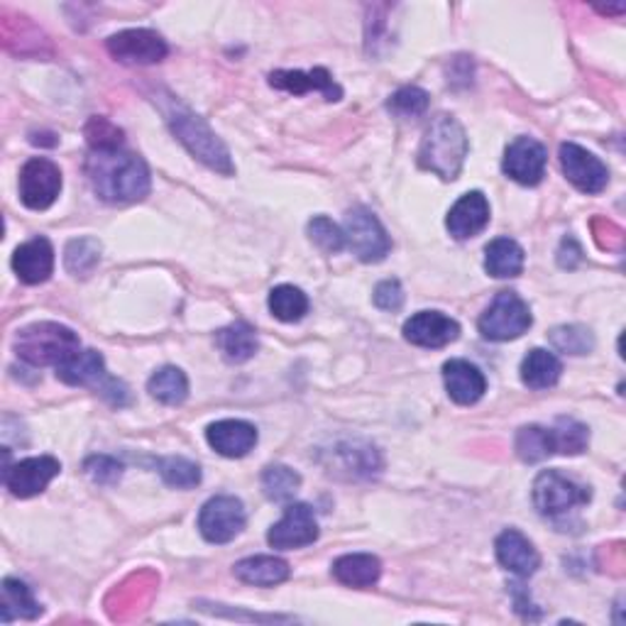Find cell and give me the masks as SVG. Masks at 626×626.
<instances>
[{"label": "cell", "instance_id": "obj_17", "mask_svg": "<svg viewBox=\"0 0 626 626\" xmlns=\"http://www.w3.org/2000/svg\"><path fill=\"white\" fill-rule=\"evenodd\" d=\"M489 223V201L482 191H468L448 211L446 228L458 240L475 238Z\"/></svg>", "mask_w": 626, "mask_h": 626}, {"label": "cell", "instance_id": "obj_20", "mask_svg": "<svg viewBox=\"0 0 626 626\" xmlns=\"http://www.w3.org/2000/svg\"><path fill=\"white\" fill-rule=\"evenodd\" d=\"M13 270L25 284H43L55 272V248L47 238H33L13 255Z\"/></svg>", "mask_w": 626, "mask_h": 626}, {"label": "cell", "instance_id": "obj_41", "mask_svg": "<svg viewBox=\"0 0 626 626\" xmlns=\"http://www.w3.org/2000/svg\"><path fill=\"white\" fill-rule=\"evenodd\" d=\"M375 306L382 311H399L404 306V290L397 280H385L375 290Z\"/></svg>", "mask_w": 626, "mask_h": 626}, {"label": "cell", "instance_id": "obj_10", "mask_svg": "<svg viewBox=\"0 0 626 626\" xmlns=\"http://www.w3.org/2000/svg\"><path fill=\"white\" fill-rule=\"evenodd\" d=\"M61 470V463L52 456L39 458H25L20 463L10 465L5 458L3 468V485L10 489V495L20 499H29L45 492L49 482H52Z\"/></svg>", "mask_w": 626, "mask_h": 626}, {"label": "cell", "instance_id": "obj_5", "mask_svg": "<svg viewBox=\"0 0 626 626\" xmlns=\"http://www.w3.org/2000/svg\"><path fill=\"white\" fill-rule=\"evenodd\" d=\"M533 316L529 304L517 292H499L489 309L480 316V333L487 341H515L531 328Z\"/></svg>", "mask_w": 626, "mask_h": 626}, {"label": "cell", "instance_id": "obj_40", "mask_svg": "<svg viewBox=\"0 0 626 626\" xmlns=\"http://www.w3.org/2000/svg\"><path fill=\"white\" fill-rule=\"evenodd\" d=\"M84 470L96 485H116L122 477V465L110 456H91L84 463Z\"/></svg>", "mask_w": 626, "mask_h": 626}, {"label": "cell", "instance_id": "obj_21", "mask_svg": "<svg viewBox=\"0 0 626 626\" xmlns=\"http://www.w3.org/2000/svg\"><path fill=\"white\" fill-rule=\"evenodd\" d=\"M444 382L448 397L460 406H470L487 392V379L480 373L477 365L468 361H448L444 365Z\"/></svg>", "mask_w": 626, "mask_h": 626}, {"label": "cell", "instance_id": "obj_2", "mask_svg": "<svg viewBox=\"0 0 626 626\" xmlns=\"http://www.w3.org/2000/svg\"><path fill=\"white\" fill-rule=\"evenodd\" d=\"M164 118H167L172 132L193 157L206 164L209 169L223 174V177H231L235 172L231 152L209 128L206 120L199 118L187 106L177 104V101H169V106H164Z\"/></svg>", "mask_w": 626, "mask_h": 626}, {"label": "cell", "instance_id": "obj_13", "mask_svg": "<svg viewBox=\"0 0 626 626\" xmlns=\"http://www.w3.org/2000/svg\"><path fill=\"white\" fill-rule=\"evenodd\" d=\"M108 52L113 59L122 61V64H157L167 57L169 47L155 29H126L108 37Z\"/></svg>", "mask_w": 626, "mask_h": 626}, {"label": "cell", "instance_id": "obj_35", "mask_svg": "<svg viewBox=\"0 0 626 626\" xmlns=\"http://www.w3.org/2000/svg\"><path fill=\"white\" fill-rule=\"evenodd\" d=\"M86 142L91 152H116L126 145V132L106 118H91L86 122Z\"/></svg>", "mask_w": 626, "mask_h": 626}, {"label": "cell", "instance_id": "obj_34", "mask_svg": "<svg viewBox=\"0 0 626 626\" xmlns=\"http://www.w3.org/2000/svg\"><path fill=\"white\" fill-rule=\"evenodd\" d=\"M98 260H101V243L94 238H79L67 245L64 264L71 274L88 276L96 270Z\"/></svg>", "mask_w": 626, "mask_h": 626}, {"label": "cell", "instance_id": "obj_30", "mask_svg": "<svg viewBox=\"0 0 626 626\" xmlns=\"http://www.w3.org/2000/svg\"><path fill=\"white\" fill-rule=\"evenodd\" d=\"M517 456L523 463H541L551 456H556V440H553V430L543 426H523L517 434Z\"/></svg>", "mask_w": 626, "mask_h": 626}, {"label": "cell", "instance_id": "obj_39", "mask_svg": "<svg viewBox=\"0 0 626 626\" xmlns=\"http://www.w3.org/2000/svg\"><path fill=\"white\" fill-rule=\"evenodd\" d=\"M309 238L321 248L323 252H341L345 248V231L335 225L326 215H316L309 223Z\"/></svg>", "mask_w": 626, "mask_h": 626}, {"label": "cell", "instance_id": "obj_31", "mask_svg": "<svg viewBox=\"0 0 626 626\" xmlns=\"http://www.w3.org/2000/svg\"><path fill=\"white\" fill-rule=\"evenodd\" d=\"M270 311L284 323H296L309 314V296L299 286L282 284L270 292Z\"/></svg>", "mask_w": 626, "mask_h": 626}, {"label": "cell", "instance_id": "obj_8", "mask_svg": "<svg viewBox=\"0 0 626 626\" xmlns=\"http://www.w3.org/2000/svg\"><path fill=\"white\" fill-rule=\"evenodd\" d=\"M245 505L238 497L218 495L201 507L199 531L209 543H228L245 529Z\"/></svg>", "mask_w": 626, "mask_h": 626}, {"label": "cell", "instance_id": "obj_37", "mask_svg": "<svg viewBox=\"0 0 626 626\" xmlns=\"http://www.w3.org/2000/svg\"><path fill=\"white\" fill-rule=\"evenodd\" d=\"M551 343L560 353L584 355L594 347V335L584 326H558L551 331Z\"/></svg>", "mask_w": 626, "mask_h": 626}, {"label": "cell", "instance_id": "obj_32", "mask_svg": "<svg viewBox=\"0 0 626 626\" xmlns=\"http://www.w3.org/2000/svg\"><path fill=\"white\" fill-rule=\"evenodd\" d=\"M302 487L299 472L286 465H270L262 472L264 497L272 501H292Z\"/></svg>", "mask_w": 626, "mask_h": 626}, {"label": "cell", "instance_id": "obj_16", "mask_svg": "<svg viewBox=\"0 0 626 626\" xmlns=\"http://www.w3.org/2000/svg\"><path fill=\"white\" fill-rule=\"evenodd\" d=\"M270 86L276 91H286V94H294V96H304V94H311V91H318V94H323L328 101L343 98V88L335 84L331 71L323 67H316L309 71H299V69L272 71Z\"/></svg>", "mask_w": 626, "mask_h": 626}, {"label": "cell", "instance_id": "obj_28", "mask_svg": "<svg viewBox=\"0 0 626 626\" xmlns=\"http://www.w3.org/2000/svg\"><path fill=\"white\" fill-rule=\"evenodd\" d=\"M0 612H3V624H10L13 619H37L43 614V607H39V602L33 598L25 582L5 578Z\"/></svg>", "mask_w": 626, "mask_h": 626}, {"label": "cell", "instance_id": "obj_1", "mask_svg": "<svg viewBox=\"0 0 626 626\" xmlns=\"http://www.w3.org/2000/svg\"><path fill=\"white\" fill-rule=\"evenodd\" d=\"M86 172L98 197L108 203L142 201L152 189L145 160L126 150L91 152Z\"/></svg>", "mask_w": 626, "mask_h": 626}, {"label": "cell", "instance_id": "obj_18", "mask_svg": "<svg viewBox=\"0 0 626 626\" xmlns=\"http://www.w3.org/2000/svg\"><path fill=\"white\" fill-rule=\"evenodd\" d=\"M206 440L223 458H243L258 446V428L240 418H223L206 428Z\"/></svg>", "mask_w": 626, "mask_h": 626}, {"label": "cell", "instance_id": "obj_29", "mask_svg": "<svg viewBox=\"0 0 626 626\" xmlns=\"http://www.w3.org/2000/svg\"><path fill=\"white\" fill-rule=\"evenodd\" d=\"M147 392L162 404L177 406V404L184 402V399L189 397V379H187V375L181 373L179 367L167 365V367H162L160 373H155V375L150 377Z\"/></svg>", "mask_w": 626, "mask_h": 626}, {"label": "cell", "instance_id": "obj_24", "mask_svg": "<svg viewBox=\"0 0 626 626\" xmlns=\"http://www.w3.org/2000/svg\"><path fill=\"white\" fill-rule=\"evenodd\" d=\"M57 377L71 387L96 385L106 377L104 355L98 351H76L57 367Z\"/></svg>", "mask_w": 626, "mask_h": 626}, {"label": "cell", "instance_id": "obj_38", "mask_svg": "<svg viewBox=\"0 0 626 626\" xmlns=\"http://www.w3.org/2000/svg\"><path fill=\"white\" fill-rule=\"evenodd\" d=\"M428 104H430V98L424 88L404 86L387 101V108L399 118H418L428 110Z\"/></svg>", "mask_w": 626, "mask_h": 626}, {"label": "cell", "instance_id": "obj_4", "mask_svg": "<svg viewBox=\"0 0 626 626\" xmlns=\"http://www.w3.org/2000/svg\"><path fill=\"white\" fill-rule=\"evenodd\" d=\"M76 351H81L79 335L61 323L52 321L33 323L23 328V331H17L15 335L17 357L35 367H47V365L59 367Z\"/></svg>", "mask_w": 626, "mask_h": 626}, {"label": "cell", "instance_id": "obj_36", "mask_svg": "<svg viewBox=\"0 0 626 626\" xmlns=\"http://www.w3.org/2000/svg\"><path fill=\"white\" fill-rule=\"evenodd\" d=\"M160 475L164 485L177 489H191L201 482V468L187 458H164L160 460Z\"/></svg>", "mask_w": 626, "mask_h": 626}, {"label": "cell", "instance_id": "obj_27", "mask_svg": "<svg viewBox=\"0 0 626 626\" xmlns=\"http://www.w3.org/2000/svg\"><path fill=\"white\" fill-rule=\"evenodd\" d=\"M523 250L517 240L497 238L485 250V270L497 280H511L523 272Z\"/></svg>", "mask_w": 626, "mask_h": 626}, {"label": "cell", "instance_id": "obj_23", "mask_svg": "<svg viewBox=\"0 0 626 626\" xmlns=\"http://www.w3.org/2000/svg\"><path fill=\"white\" fill-rule=\"evenodd\" d=\"M382 575V563L373 553H347L333 563V578L347 588H373Z\"/></svg>", "mask_w": 626, "mask_h": 626}, {"label": "cell", "instance_id": "obj_12", "mask_svg": "<svg viewBox=\"0 0 626 626\" xmlns=\"http://www.w3.org/2000/svg\"><path fill=\"white\" fill-rule=\"evenodd\" d=\"M316 539H318L316 515L309 505H302V501H294V505L286 507L284 517L274 523L270 533H267V543L280 551L311 546Z\"/></svg>", "mask_w": 626, "mask_h": 626}, {"label": "cell", "instance_id": "obj_9", "mask_svg": "<svg viewBox=\"0 0 626 626\" xmlns=\"http://www.w3.org/2000/svg\"><path fill=\"white\" fill-rule=\"evenodd\" d=\"M61 169L52 160L33 157L20 172V201L33 211H45L59 199Z\"/></svg>", "mask_w": 626, "mask_h": 626}, {"label": "cell", "instance_id": "obj_14", "mask_svg": "<svg viewBox=\"0 0 626 626\" xmlns=\"http://www.w3.org/2000/svg\"><path fill=\"white\" fill-rule=\"evenodd\" d=\"M546 162L548 152L541 145L539 140L533 138H517L505 152V162H501V169L509 179H515L523 187H536L546 174Z\"/></svg>", "mask_w": 626, "mask_h": 626}, {"label": "cell", "instance_id": "obj_33", "mask_svg": "<svg viewBox=\"0 0 626 626\" xmlns=\"http://www.w3.org/2000/svg\"><path fill=\"white\" fill-rule=\"evenodd\" d=\"M553 430V440H556V453L560 456H580L590 444V430L584 424L568 416H560Z\"/></svg>", "mask_w": 626, "mask_h": 626}, {"label": "cell", "instance_id": "obj_11", "mask_svg": "<svg viewBox=\"0 0 626 626\" xmlns=\"http://www.w3.org/2000/svg\"><path fill=\"white\" fill-rule=\"evenodd\" d=\"M560 167L572 187H578L582 193H600L610 184V169L600 157H594L575 142H563L560 145Z\"/></svg>", "mask_w": 626, "mask_h": 626}, {"label": "cell", "instance_id": "obj_6", "mask_svg": "<svg viewBox=\"0 0 626 626\" xmlns=\"http://www.w3.org/2000/svg\"><path fill=\"white\" fill-rule=\"evenodd\" d=\"M592 499L590 487L580 485L558 470H543L533 482V505L543 517H560L570 509L588 505Z\"/></svg>", "mask_w": 626, "mask_h": 626}, {"label": "cell", "instance_id": "obj_25", "mask_svg": "<svg viewBox=\"0 0 626 626\" xmlns=\"http://www.w3.org/2000/svg\"><path fill=\"white\" fill-rule=\"evenodd\" d=\"M215 345L228 363H248L258 353V333L245 321H235L215 333Z\"/></svg>", "mask_w": 626, "mask_h": 626}, {"label": "cell", "instance_id": "obj_19", "mask_svg": "<svg viewBox=\"0 0 626 626\" xmlns=\"http://www.w3.org/2000/svg\"><path fill=\"white\" fill-rule=\"evenodd\" d=\"M495 551L499 566L519 575V578H529V575L536 572L541 566L539 551L533 548V543L517 529L501 531L495 543Z\"/></svg>", "mask_w": 626, "mask_h": 626}, {"label": "cell", "instance_id": "obj_15", "mask_svg": "<svg viewBox=\"0 0 626 626\" xmlns=\"http://www.w3.org/2000/svg\"><path fill=\"white\" fill-rule=\"evenodd\" d=\"M460 326L456 318L440 311H418L404 323V338L418 347H444L458 341Z\"/></svg>", "mask_w": 626, "mask_h": 626}, {"label": "cell", "instance_id": "obj_26", "mask_svg": "<svg viewBox=\"0 0 626 626\" xmlns=\"http://www.w3.org/2000/svg\"><path fill=\"white\" fill-rule=\"evenodd\" d=\"M563 365L556 353L533 347V351L521 361V382L531 389H548L560 379Z\"/></svg>", "mask_w": 626, "mask_h": 626}, {"label": "cell", "instance_id": "obj_3", "mask_svg": "<svg viewBox=\"0 0 626 626\" xmlns=\"http://www.w3.org/2000/svg\"><path fill=\"white\" fill-rule=\"evenodd\" d=\"M468 147L465 128L456 118L438 116L430 122L424 142H421L418 164L444 181H456L463 172Z\"/></svg>", "mask_w": 626, "mask_h": 626}, {"label": "cell", "instance_id": "obj_7", "mask_svg": "<svg viewBox=\"0 0 626 626\" xmlns=\"http://www.w3.org/2000/svg\"><path fill=\"white\" fill-rule=\"evenodd\" d=\"M345 243L363 262H382L392 250L385 225L373 211L363 206L347 211L345 215Z\"/></svg>", "mask_w": 626, "mask_h": 626}, {"label": "cell", "instance_id": "obj_22", "mask_svg": "<svg viewBox=\"0 0 626 626\" xmlns=\"http://www.w3.org/2000/svg\"><path fill=\"white\" fill-rule=\"evenodd\" d=\"M235 578L245 584H255V588H274L284 580H290V563L274 556H252L240 563H235Z\"/></svg>", "mask_w": 626, "mask_h": 626}, {"label": "cell", "instance_id": "obj_42", "mask_svg": "<svg viewBox=\"0 0 626 626\" xmlns=\"http://www.w3.org/2000/svg\"><path fill=\"white\" fill-rule=\"evenodd\" d=\"M101 394H104L113 406H126L130 402L128 397V387L118 382V379H108V382L101 387Z\"/></svg>", "mask_w": 626, "mask_h": 626}]
</instances>
